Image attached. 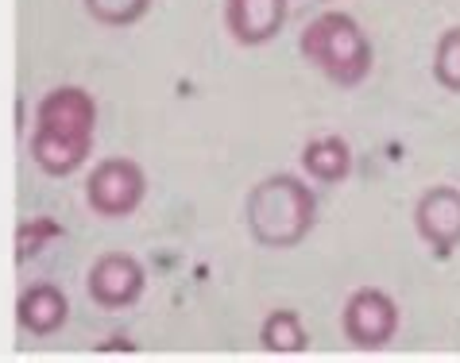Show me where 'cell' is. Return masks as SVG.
I'll return each instance as SVG.
<instances>
[{
    "label": "cell",
    "mask_w": 460,
    "mask_h": 363,
    "mask_svg": "<svg viewBox=\"0 0 460 363\" xmlns=\"http://www.w3.org/2000/svg\"><path fill=\"white\" fill-rule=\"evenodd\" d=\"M244 217H248V232L263 248H294V243L310 236L317 220V198L302 178L271 174L260 186H252Z\"/></svg>",
    "instance_id": "6da1fadb"
},
{
    "label": "cell",
    "mask_w": 460,
    "mask_h": 363,
    "mask_svg": "<svg viewBox=\"0 0 460 363\" xmlns=\"http://www.w3.org/2000/svg\"><path fill=\"white\" fill-rule=\"evenodd\" d=\"M305 62H314L329 82L360 85L372 74V39L344 12H322L298 39Z\"/></svg>",
    "instance_id": "7a4b0ae2"
},
{
    "label": "cell",
    "mask_w": 460,
    "mask_h": 363,
    "mask_svg": "<svg viewBox=\"0 0 460 363\" xmlns=\"http://www.w3.org/2000/svg\"><path fill=\"white\" fill-rule=\"evenodd\" d=\"M147 193V178L132 159H105L85 182V201L101 217H132Z\"/></svg>",
    "instance_id": "3957f363"
},
{
    "label": "cell",
    "mask_w": 460,
    "mask_h": 363,
    "mask_svg": "<svg viewBox=\"0 0 460 363\" xmlns=\"http://www.w3.org/2000/svg\"><path fill=\"white\" fill-rule=\"evenodd\" d=\"M341 325L356 348H383L399 332V305H394V297L387 290L364 287L344 302Z\"/></svg>",
    "instance_id": "277c9868"
},
{
    "label": "cell",
    "mask_w": 460,
    "mask_h": 363,
    "mask_svg": "<svg viewBox=\"0 0 460 363\" xmlns=\"http://www.w3.org/2000/svg\"><path fill=\"white\" fill-rule=\"evenodd\" d=\"M35 128L62 139H82L93 144V128H97V105L93 97L78 85H58L40 101L35 109Z\"/></svg>",
    "instance_id": "5b68a950"
},
{
    "label": "cell",
    "mask_w": 460,
    "mask_h": 363,
    "mask_svg": "<svg viewBox=\"0 0 460 363\" xmlns=\"http://www.w3.org/2000/svg\"><path fill=\"white\" fill-rule=\"evenodd\" d=\"M144 282H147V275H144V267H139V259L124 255V252H109L89 267L85 290L101 309H128L139 302Z\"/></svg>",
    "instance_id": "8992f818"
},
{
    "label": "cell",
    "mask_w": 460,
    "mask_h": 363,
    "mask_svg": "<svg viewBox=\"0 0 460 363\" xmlns=\"http://www.w3.org/2000/svg\"><path fill=\"white\" fill-rule=\"evenodd\" d=\"M414 228L438 255H449L460 243V190L433 186L414 205Z\"/></svg>",
    "instance_id": "52a82bcc"
},
{
    "label": "cell",
    "mask_w": 460,
    "mask_h": 363,
    "mask_svg": "<svg viewBox=\"0 0 460 363\" xmlns=\"http://www.w3.org/2000/svg\"><path fill=\"white\" fill-rule=\"evenodd\" d=\"M287 0H225V28L240 47H263L283 31Z\"/></svg>",
    "instance_id": "ba28073f"
},
{
    "label": "cell",
    "mask_w": 460,
    "mask_h": 363,
    "mask_svg": "<svg viewBox=\"0 0 460 363\" xmlns=\"http://www.w3.org/2000/svg\"><path fill=\"white\" fill-rule=\"evenodd\" d=\"M66 317H70V302L55 282H35V287L23 290L20 302H16L20 329L31 332V336H55L62 325H66Z\"/></svg>",
    "instance_id": "9c48e42d"
},
{
    "label": "cell",
    "mask_w": 460,
    "mask_h": 363,
    "mask_svg": "<svg viewBox=\"0 0 460 363\" xmlns=\"http://www.w3.org/2000/svg\"><path fill=\"white\" fill-rule=\"evenodd\" d=\"M89 147H93V144H82V139H62V136H50V132H40V128H35V136H31V163L40 166L43 174H50V178H66V174H74L85 163Z\"/></svg>",
    "instance_id": "30bf717a"
},
{
    "label": "cell",
    "mask_w": 460,
    "mask_h": 363,
    "mask_svg": "<svg viewBox=\"0 0 460 363\" xmlns=\"http://www.w3.org/2000/svg\"><path fill=\"white\" fill-rule=\"evenodd\" d=\"M302 166L310 171V178L333 186V182H344L352 171V147L341 136H317L302 147Z\"/></svg>",
    "instance_id": "8fae6325"
},
{
    "label": "cell",
    "mask_w": 460,
    "mask_h": 363,
    "mask_svg": "<svg viewBox=\"0 0 460 363\" xmlns=\"http://www.w3.org/2000/svg\"><path fill=\"white\" fill-rule=\"evenodd\" d=\"M260 344L267 352H279V356H298L310 348V332H305L302 317L294 314V309H275V314L260 325Z\"/></svg>",
    "instance_id": "7c38bea8"
},
{
    "label": "cell",
    "mask_w": 460,
    "mask_h": 363,
    "mask_svg": "<svg viewBox=\"0 0 460 363\" xmlns=\"http://www.w3.org/2000/svg\"><path fill=\"white\" fill-rule=\"evenodd\" d=\"M151 0H85V12L105 28H128V23L144 20Z\"/></svg>",
    "instance_id": "4fadbf2b"
},
{
    "label": "cell",
    "mask_w": 460,
    "mask_h": 363,
    "mask_svg": "<svg viewBox=\"0 0 460 363\" xmlns=\"http://www.w3.org/2000/svg\"><path fill=\"white\" fill-rule=\"evenodd\" d=\"M433 77H438L449 93H460V28H449L438 39V50H433Z\"/></svg>",
    "instance_id": "5bb4252c"
},
{
    "label": "cell",
    "mask_w": 460,
    "mask_h": 363,
    "mask_svg": "<svg viewBox=\"0 0 460 363\" xmlns=\"http://www.w3.org/2000/svg\"><path fill=\"white\" fill-rule=\"evenodd\" d=\"M55 236H62V225H55L50 217H31V225H20V232H16V259L23 263V259L40 255L43 243Z\"/></svg>",
    "instance_id": "9a60e30c"
}]
</instances>
